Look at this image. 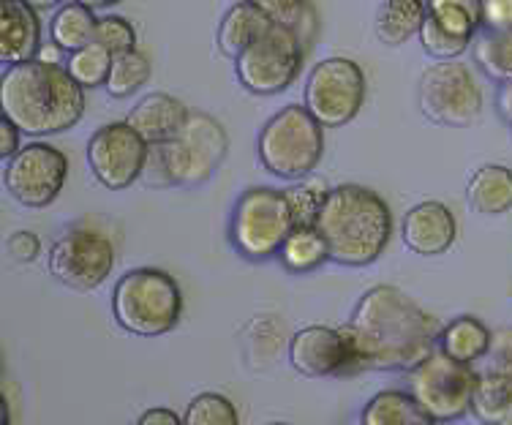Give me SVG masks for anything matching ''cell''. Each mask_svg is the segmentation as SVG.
I'll return each instance as SVG.
<instances>
[{
  "instance_id": "obj_1",
  "label": "cell",
  "mask_w": 512,
  "mask_h": 425,
  "mask_svg": "<svg viewBox=\"0 0 512 425\" xmlns=\"http://www.w3.org/2000/svg\"><path fill=\"white\" fill-rule=\"evenodd\" d=\"M346 327L363 371H409L434 352L442 333L434 314L390 284L368 289Z\"/></svg>"
},
{
  "instance_id": "obj_2",
  "label": "cell",
  "mask_w": 512,
  "mask_h": 425,
  "mask_svg": "<svg viewBox=\"0 0 512 425\" xmlns=\"http://www.w3.org/2000/svg\"><path fill=\"white\" fill-rule=\"evenodd\" d=\"M85 88L66 66L33 58L0 74V112L25 137H55L85 115Z\"/></svg>"
},
{
  "instance_id": "obj_3",
  "label": "cell",
  "mask_w": 512,
  "mask_h": 425,
  "mask_svg": "<svg viewBox=\"0 0 512 425\" xmlns=\"http://www.w3.org/2000/svg\"><path fill=\"white\" fill-rule=\"evenodd\" d=\"M314 227L330 251V262L368 267L382 257L393 238V213L376 191L357 183L330 188Z\"/></svg>"
},
{
  "instance_id": "obj_4",
  "label": "cell",
  "mask_w": 512,
  "mask_h": 425,
  "mask_svg": "<svg viewBox=\"0 0 512 425\" xmlns=\"http://www.w3.org/2000/svg\"><path fill=\"white\" fill-rule=\"evenodd\" d=\"M229 137L207 112H188L180 131L161 145H150L145 172L153 186H202L224 164Z\"/></svg>"
},
{
  "instance_id": "obj_5",
  "label": "cell",
  "mask_w": 512,
  "mask_h": 425,
  "mask_svg": "<svg viewBox=\"0 0 512 425\" xmlns=\"http://www.w3.org/2000/svg\"><path fill=\"white\" fill-rule=\"evenodd\" d=\"M183 314V292L167 270H128L112 289V317L120 330L139 338L167 336Z\"/></svg>"
},
{
  "instance_id": "obj_6",
  "label": "cell",
  "mask_w": 512,
  "mask_h": 425,
  "mask_svg": "<svg viewBox=\"0 0 512 425\" xmlns=\"http://www.w3.org/2000/svg\"><path fill=\"white\" fill-rule=\"evenodd\" d=\"M259 164L281 180L308 178L325 156V126L300 104L278 109L256 137Z\"/></svg>"
},
{
  "instance_id": "obj_7",
  "label": "cell",
  "mask_w": 512,
  "mask_h": 425,
  "mask_svg": "<svg viewBox=\"0 0 512 425\" xmlns=\"http://www.w3.org/2000/svg\"><path fill=\"white\" fill-rule=\"evenodd\" d=\"M295 229V213L284 191L248 188L240 194L229 221V240L237 254L251 262L278 257L289 232Z\"/></svg>"
},
{
  "instance_id": "obj_8",
  "label": "cell",
  "mask_w": 512,
  "mask_h": 425,
  "mask_svg": "<svg viewBox=\"0 0 512 425\" xmlns=\"http://www.w3.org/2000/svg\"><path fill=\"white\" fill-rule=\"evenodd\" d=\"M417 104L436 126L469 129L483 115V88L461 60H436L420 77Z\"/></svg>"
},
{
  "instance_id": "obj_9",
  "label": "cell",
  "mask_w": 512,
  "mask_h": 425,
  "mask_svg": "<svg viewBox=\"0 0 512 425\" xmlns=\"http://www.w3.org/2000/svg\"><path fill=\"white\" fill-rule=\"evenodd\" d=\"M477 374L469 363L453 360L434 349L417 366L406 371L409 393L423 406L431 423H455L472 412V393Z\"/></svg>"
},
{
  "instance_id": "obj_10",
  "label": "cell",
  "mask_w": 512,
  "mask_h": 425,
  "mask_svg": "<svg viewBox=\"0 0 512 425\" xmlns=\"http://www.w3.org/2000/svg\"><path fill=\"white\" fill-rule=\"evenodd\" d=\"M306 63V44L300 33L284 25H273L262 39L235 58L237 82L254 96H278L295 85Z\"/></svg>"
},
{
  "instance_id": "obj_11",
  "label": "cell",
  "mask_w": 512,
  "mask_h": 425,
  "mask_svg": "<svg viewBox=\"0 0 512 425\" xmlns=\"http://www.w3.org/2000/svg\"><path fill=\"white\" fill-rule=\"evenodd\" d=\"M368 93L365 71L352 58H327L316 63L306 80V104L325 129H341L360 115Z\"/></svg>"
},
{
  "instance_id": "obj_12",
  "label": "cell",
  "mask_w": 512,
  "mask_h": 425,
  "mask_svg": "<svg viewBox=\"0 0 512 425\" xmlns=\"http://www.w3.org/2000/svg\"><path fill=\"white\" fill-rule=\"evenodd\" d=\"M66 178H69L66 153L47 142H30L17 150L6 161V172H3V183L11 199L30 210L50 208L66 186Z\"/></svg>"
},
{
  "instance_id": "obj_13",
  "label": "cell",
  "mask_w": 512,
  "mask_h": 425,
  "mask_svg": "<svg viewBox=\"0 0 512 425\" xmlns=\"http://www.w3.org/2000/svg\"><path fill=\"white\" fill-rule=\"evenodd\" d=\"M50 273L74 292L99 289L115 267L112 240L93 227H74L63 232L50 248Z\"/></svg>"
},
{
  "instance_id": "obj_14",
  "label": "cell",
  "mask_w": 512,
  "mask_h": 425,
  "mask_svg": "<svg viewBox=\"0 0 512 425\" xmlns=\"http://www.w3.org/2000/svg\"><path fill=\"white\" fill-rule=\"evenodd\" d=\"M150 145L128 126L126 120L101 126L88 142V167L93 178L109 191H123L134 186L145 164H148Z\"/></svg>"
},
{
  "instance_id": "obj_15",
  "label": "cell",
  "mask_w": 512,
  "mask_h": 425,
  "mask_svg": "<svg viewBox=\"0 0 512 425\" xmlns=\"http://www.w3.org/2000/svg\"><path fill=\"white\" fill-rule=\"evenodd\" d=\"M289 363L308 379H352L363 371L349 327L308 325L297 330L289 344Z\"/></svg>"
},
{
  "instance_id": "obj_16",
  "label": "cell",
  "mask_w": 512,
  "mask_h": 425,
  "mask_svg": "<svg viewBox=\"0 0 512 425\" xmlns=\"http://www.w3.org/2000/svg\"><path fill=\"white\" fill-rule=\"evenodd\" d=\"M401 235H404L406 248L412 254L439 257V254L453 248L455 238H458V221L444 202L428 199V202H420L406 213Z\"/></svg>"
},
{
  "instance_id": "obj_17",
  "label": "cell",
  "mask_w": 512,
  "mask_h": 425,
  "mask_svg": "<svg viewBox=\"0 0 512 425\" xmlns=\"http://www.w3.org/2000/svg\"><path fill=\"white\" fill-rule=\"evenodd\" d=\"M39 50V11L25 0H0V66H17L33 60Z\"/></svg>"
},
{
  "instance_id": "obj_18",
  "label": "cell",
  "mask_w": 512,
  "mask_h": 425,
  "mask_svg": "<svg viewBox=\"0 0 512 425\" xmlns=\"http://www.w3.org/2000/svg\"><path fill=\"white\" fill-rule=\"evenodd\" d=\"M191 109L169 93H148L145 99H139L131 112L126 115V123L137 131L139 137L148 145H161L180 131L186 123Z\"/></svg>"
},
{
  "instance_id": "obj_19",
  "label": "cell",
  "mask_w": 512,
  "mask_h": 425,
  "mask_svg": "<svg viewBox=\"0 0 512 425\" xmlns=\"http://www.w3.org/2000/svg\"><path fill=\"white\" fill-rule=\"evenodd\" d=\"M276 22L256 6L254 0H240L218 22V50L235 60L240 52L262 39Z\"/></svg>"
},
{
  "instance_id": "obj_20",
  "label": "cell",
  "mask_w": 512,
  "mask_h": 425,
  "mask_svg": "<svg viewBox=\"0 0 512 425\" xmlns=\"http://www.w3.org/2000/svg\"><path fill=\"white\" fill-rule=\"evenodd\" d=\"M466 202L474 213L502 216L512 210V169L502 164H485L474 172L466 186Z\"/></svg>"
},
{
  "instance_id": "obj_21",
  "label": "cell",
  "mask_w": 512,
  "mask_h": 425,
  "mask_svg": "<svg viewBox=\"0 0 512 425\" xmlns=\"http://www.w3.org/2000/svg\"><path fill=\"white\" fill-rule=\"evenodd\" d=\"M425 17V0H382L374 22L376 39L384 47H401L420 33Z\"/></svg>"
},
{
  "instance_id": "obj_22",
  "label": "cell",
  "mask_w": 512,
  "mask_h": 425,
  "mask_svg": "<svg viewBox=\"0 0 512 425\" xmlns=\"http://www.w3.org/2000/svg\"><path fill=\"white\" fill-rule=\"evenodd\" d=\"M96 11L79 3V0H66L63 6L55 9L50 22V39L60 52H77L96 41Z\"/></svg>"
},
{
  "instance_id": "obj_23",
  "label": "cell",
  "mask_w": 512,
  "mask_h": 425,
  "mask_svg": "<svg viewBox=\"0 0 512 425\" xmlns=\"http://www.w3.org/2000/svg\"><path fill=\"white\" fill-rule=\"evenodd\" d=\"M472 415L485 425L512 423V374L496 371V368L488 374H477Z\"/></svg>"
},
{
  "instance_id": "obj_24",
  "label": "cell",
  "mask_w": 512,
  "mask_h": 425,
  "mask_svg": "<svg viewBox=\"0 0 512 425\" xmlns=\"http://www.w3.org/2000/svg\"><path fill=\"white\" fill-rule=\"evenodd\" d=\"M493 333L488 327L474 317H458L453 319L450 325L442 327L439 333V349L444 355H450L453 360H461V363H477L488 355L491 349Z\"/></svg>"
},
{
  "instance_id": "obj_25",
  "label": "cell",
  "mask_w": 512,
  "mask_h": 425,
  "mask_svg": "<svg viewBox=\"0 0 512 425\" xmlns=\"http://www.w3.org/2000/svg\"><path fill=\"white\" fill-rule=\"evenodd\" d=\"M363 425H431V417L417 404L412 393L401 390H382L376 393L360 412Z\"/></svg>"
},
{
  "instance_id": "obj_26",
  "label": "cell",
  "mask_w": 512,
  "mask_h": 425,
  "mask_svg": "<svg viewBox=\"0 0 512 425\" xmlns=\"http://www.w3.org/2000/svg\"><path fill=\"white\" fill-rule=\"evenodd\" d=\"M278 259L289 273H311L316 267H322L330 259L327 243L322 232L314 224H295L284 240V246L278 248Z\"/></svg>"
},
{
  "instance_id": "obj_27",
  "label": "cell",
  "mask_w": 512,
  "mask_h": 425,
  "mask_svg": "<svg viewBox=\"0 0 512 425\" xmlns=\"http://www.w3.org/2000/svg\"><path fill=\"white\" fill-rule=\"evenodd\" d=\"M474 63L493 82L512 80V30L483 28L472 39Z\"/></svg>"
},
{
  "instance_id": "obj_28",
  "label": "cell",
  "mask_w": 512,
  "mask_h": 425,
  "mask_svg": "<svg viewBox=\"0 0 512 425\" xmlns=\"http://www.w3.org/2000/svg\"><path fill=\"white\" fill-rule=\"evenodd\" d=\"M425 9L439 28L461 39H474L483 30L480 0H425Z\"/></svg>"
},
{
  "instance_id": "obj_29",
  "label": "cell",
  "mask_w": 512,
  "mask_h": 425,
  "mask_svg": "<svg viewBox=\"0 0 512 425\" xmlns=\"http://www.w3.org/2000/svg\"><path fill=\"white\" fill-rule=\"evenodd\" d=\"M148 80L150 60L145 52H118V55H112V69H109V77L104 82V90L112 99H128V96H134V93L145 88Z\"/></svg>"
},
{
  "instance_id": "obj_30",
  "label": "cell",
  "mask_w": 512,
  "mask_h": 425,
  "mask_svg": "<svg viewBox=\"0 0 512 425\" xmlns=\"http://www.w3.org/2000/svg\"><path fill=\"white\" fill-rule=\"evenodd\" d=\"M109 69H112V52L101 47L99 41H90L88 47L69 52V60H66V71L85 90L104 88Z\"/></svg>"
},
{
  "instance_id": "obj_31",
  "label": "cell",
  "mask_w": 512,
  "mask_h": 425,
  "mask_svg": "<svg viewBox=\"0 0 512 425\" xmlns=\"http://www.w3.org/2000/svg\"><path fill=\"white\" fill-rule=\"evenodd\" d=\"M254 3L276 25L297 30L303 44H306V50L311 47V39L316 33V11L311 6V0H254Z\"/></svg>"
},
{
  "instance_id": "obj_32",
  "label": "cell",
  "mask_w": 512,
  "mask_h": 425,
  "mask_svg": "<svg viewBox=\"0 0 512 425\" xmlns=\"http://www.w3.org/2000/svg\"><path fill=\"white\" fill-rule=\"evenodd\" d=\"M186 425H237L240 415H237L235 404L221 393H199L191 404H188L186 415H183Z\"/></svg>"
},
{
  "instance_id": "obj_33",
  "label": "cell",
  "mask_w": 512,
  "mask_h": 425,
  "mask_svg": "<svg viewBox=\"0 0 512 425\" xmlns=\"http://www.w3.org/2000/svg\"><path fill=\"white\" fill-rule=\"evenodd\" d=\"M289 205H292V213H295V224H314L319 210L325 205L330 188L316 178H300L292 188L284 191Z\"/></svg>"
},
{
  "instance_id": "obj_34",
  "label": "cell",
  "mask_w": 512,
  "mask_h": 425,
  "mask_svg": "<svg viewBox=\"0 0 512 425\" xmlns=\"http://www.w3.org/2000/svg\"><path fill=\"white\" fill-rule=\"evenodd\" d=\"M417 39L423 44L425 55H431L434 60H458L463 52L472 47V39H461L453 36L444 28H439L431 17H425L423 28L417 33Z\"/></svg>"
},
{
  "instance_id": "obj_35",
  "label": "cell",
  "mask_w": 512,
  "mask_h": 425,
  "mask_svg": "<svg viewBox=\"0 0 512 425\" xmlns=\"http://www.w3.org/2000/svg\"><path fill=\"white\" fill-rule=\"evenodd\" d=\"M96 41L101 47H107L112 55L137 50V30L126 17L109 14V17H99V22H96Z\"/></svg>"
},
{
  "instance_id": "obj_36",
  "label": "cell",
  "mask_w": 512,
  "mask_h": 425,
  "mask_svg": "<svg viewBox=\"0 0 512 425\" xmlns=\"http://www.w3.org/2000/svg\"><path fill=\"white\" fill-rule=\"evenodd\" d=\"M483 3V28L512 30V0H480Z\"/></svg>"
},
{
  "instance_id": "obj_37",
  "label": "cell",
  "mask_w": 512,
  "mask_h": 425,
  "mask_svg": "<svg viewBox=\"0 0 512 425\" xmlns=\"http://www.w3.org/2000/svg\"><path fill=\"white\" fill-rule=\"evenodd\" d=\"M488 355H491L496 371H507V374H512V327L499 330V333L491 338Z\"/></svg>"
},
{
  "instance_id": "obj_38",
  "label": "cell",
  "mask_w": 512,
  "mask_h": 425,
  "mask_svg": "<svg viewBox=\"0 0 512 425\" xmlns=\"http://www.w3.org/2000/svg\"><path fill=\"white\" fill-rule=\"evenodd\" d=\"M41 251V240L33 235V232H17L9 238V254L17 262H33L39 257Z\"/></svg>"
},
{
  "instance_id": "obj_39",
  "label": "cell",
  "mask_w": 512,
  "mask_h": 425,
  "mask_svg": "<svg viewBox=\"0 0 512 425\" xmlns=\"http://www.w3.org/2000/svg\"><path fill=\"white\" fill-rule=\"evenodd\" d=\"M22 137H25V134L0 112V161H9L11 156L22 148Z\"/></svg>"
},
{
  "instance_id": "obj_40",
  "label": "cell",
  "mask_w": 512,
  "mask_h": 425,
  "mask_svg": "<svg viewBox=\"0 0 512 425\" xmlns=\"http://www.w3.org/2000/svg\"><path fill=\"white\" fill-rule=\"evenodd\" d=\"M139 425H180L183 423V417H178L172 409H148V412H142L137 420Z\"/></svg>"
},
{
  "instance_id": "obj_41",
  "label": "cell",
  "mask_w": 512,
  "mask_h": 425,
  "mask_svg": "<svg viewBox=\"0 0 512 425\" xmlns=\"http://www.w3.org/2000/svg\"><path fill=\"white\" fill-rule=\"evenodd\" d=\"M499 112H502V118L512 126V80L502 82V90H499Z\"/></svg>"
},
{
  "instance_id": "obj_42",
  "label": "cell",
  "mask_w": 512,
  "mask_h": 425,
  "mask_svg": "<svg viewBox=\"0 0 512 425\" xmlns=\"http://www.w3.org/2000/svg\"><path fill=\"white\" fill-rule=\"evenodd\" d=\"M28 6H33L36 11H52L58 9V6H63L66 0H25Z\"/></svg>"
},
{
  "instance_id": "obj_43",
  "label": "cell",
  "mask_w": 512,
  "mask_h": 425,
  "mask_svg": "<svg viewBox=\"0 0 512 425\" xmlns=\"http://www.w3.org/2000/svg\"><path fill=\"white\" fill-rule=\"evenodd\" d=\"M36 58L47 60V63H60V50L55 47V44H50V47H44V44H41V50Z\"/></svg>"
},
{
  "instance_id": "obj_44",
  "label": "cell",
  "mask_w": 512,
  "mask_h": 425,
  "mask_svg": "<svg viewBox=\"0 0 512 425\" xmlns=\"http://www.w3.org/2000/svg\"><path fill=\"white\" fill-rule=\"evenodd\" d=\"M79 3H85V6H90L93 11H99V9H112V6H118V3H123V0H79Z\"/></svg>"
},
{
  "instance_id": "obj_45",
  "label": "cell",
  "mask_w": 512,
  "mask_h": 425,
  "mask_svg": "<svg viewBox=\"0 0 512 425\" xmlns=\"http://www.w3.org/2000/svg\"><path fill=\"white\" fill-rule=\"evenodd\" d=\"M11 423V409L9 401L3 396V390H0V425H9Z\"/></svg>"
},
{
  "instance_id": "obj_46",
  "label": "cell",
  "mask_w": 512,
  "mask_h": 425,
  "mask_svg": "<svg viewBox=\"0 0 512 425\" xmlns=\"http://www.w3.org/2000/svg\"><path fill=\"white\" fill-rule=\"evenodd\" d=\"M3 376H6V360H3V349H0V382H3Z\"/></svg>"
}]
</instances>
